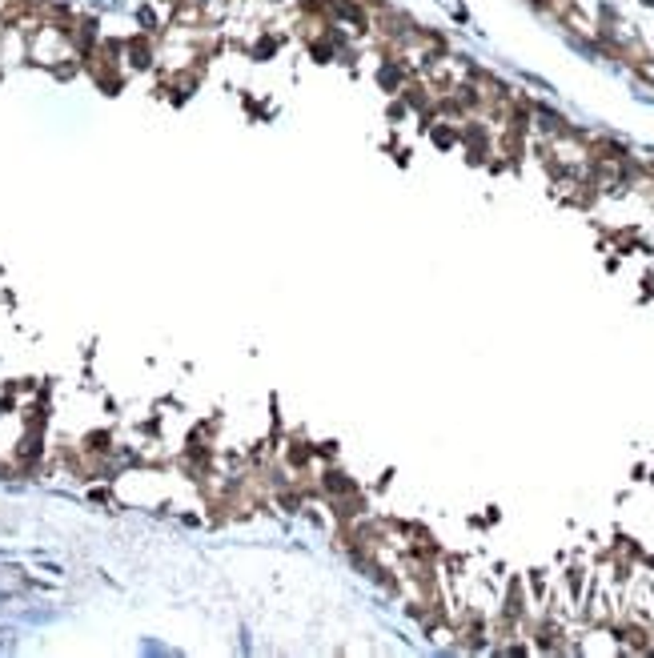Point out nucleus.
Masks as SVG:
<instances>
[{
  "mask_svg": "<svg viewBox=\"0 0 654 658\" xmlns=\"http://www.w3.org/2000/svg\"><path fill=\"white\" fill-rule=\"evenodd\" d=\"M189 4H205V0H189Z\"/></svg>",
  "mask_w": 654,
  "mask_h": 658,
  "instance_id": "1",
  "label": "nucleus"
}]
</instances>
